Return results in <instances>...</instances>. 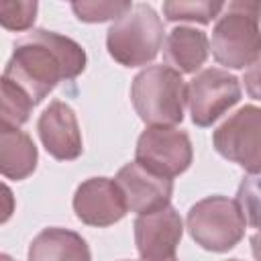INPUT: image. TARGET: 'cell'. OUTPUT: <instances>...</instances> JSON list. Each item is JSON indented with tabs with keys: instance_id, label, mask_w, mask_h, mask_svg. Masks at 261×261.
Returning a JSON list of instances; mask_svg holds the SVG:
<instances>
[{
	"instance_id": "ac0fdd59",
	"label": "cell",
	"mask_w": 261,
	"mask_h": 261,
	"mask_svg": "<svg viewBox=\"0 0 261 261\" xmlns=\"http://www.w3.org/2000/svg\"><path fill=\"white\" fill-rule=\"evenodd\" d=\"M130 8H133L130 2H104V0H98V2H73L71 4V10L84 22H104V20H112V18L118 20Z\"/></svg>"
},
{
	"instance_id": "5bb4252c",
	"label": "cell",
	"mask_w": 261,
	"mask_h": 261,
	"mask_svg": "<svg viewBox=\"0 0 261 261\" xmlns=\"http://www.w3.org/2000/svg\"><path fill=\"white\" fill-rule=\"evenodd\" d=\"M163 53L175 71L192 73L208 57V37L204 31L192 27H175L165 39Z\"/></svg>"
},
{
	"instance_id": "9a60e30c",
	"label": "cell",
	"mask_w": 261,
	"mask_h": 261,
	"mask_svg": "<svg viewBox=\"0 0 261 261\" xmlns=\"http://www.w3.org/2000/svg\"><path fill=\"white\" fill-rule=\"evenodd\" d=\"M37 167V147L33 139L18 128L0 133V169L8 179H24Z\"/></svg>"
},
{
	"instance_id": "8992f818",
	"label": "cell",
	"mask_w": 261,
	"mask_h": 261,
	"mask_svg": "<svg viewBox=\"0 0 261 261\" xmlns=\"http://www.w3.org/2000/svg\"><path fill=\"white\" fill-rule=\"evenodd\" d=\"M214 149L249 173H261V108L243 106L212 135Z\"/></svg>"
},
{
	"instance_id": "7a4b0ae2",
	"label": "cell",
	"mask_w": 261,
	"mask_h": 261,
	"mask_svg": "<svg viewBox=\"0 0 261 261\" xmlns=\"http://www.w3.org/2000/svg\"><path fill=\"white\" fill-rule=\"evenodd\" d=\"M261 2L234 0L224 6L212 31V55L218 63L241 69L261 55Z\"/></svg>"
},
{
	"instance_id": "8fae6325",
	"label": "cell",
	"mask_w": 261,
	"mask_h": 261,
	"mask_svg": "<svg viewBox=\"0 0 261 261\" xmlns=\"http://www.w3.org/2000/svg\"><path fill=\"white\" fill-rule=\"evenodd\" d=\"M114 181L122 190L126 206L133 212L149 214V212H157V210L169 206V198H171V190H173L171 179L163 177L159 173H153L151 169L143 167L137 161L126 163L116 173Z\"/></svg>"
},
{
	"instance_id": "e0dca14e",
	"label": "cell",
	"mask_w": 261,
	"mask_h": 261,
	"mask_svg": "<svg viewBox=\"0 0 261 261\" xmlns=\"http://www.w3.org/2000/svg\"><path fill=\"white\" fill-rule=\"evenodd\" d=\"M224 8L222 2H210V0H169L163 2V14L167 20H192V22H210L218 12Z\"/></svg>"
},
{
	"instance_id": "4fadbf2b",
	"label": "cell",
	"mask_w": 261,
	"mask_h": 261,
	"mask_svg": "<svg viewBox=\"0 0 261 261\" xmlns=\"http://www.w3.org/2000/svg\"><path fill=\"white\" fill-rule=\"evenodd\" d=\"M90 247L77 232L57 226L41 230L29 247V261H90Z\"/></svg>"
},
{
	"instance_id": "2e32d148",
	"label": "cell",
	"mask_w": 261,
	"mask_h": 261,
	"mask_svg": "<svg viewBox=\"0 0 261 261\" xmlns=\"http://www.w3.org/2000/svg\"><path fill=\"white\" fill-rule=\"evenodd\" d=\"M35 102L18 86L2 77V128H18L31 116Z\"/></svg>"
},
{
	"instance_id": "52a82bcc",
	"label": "cell",
	"mask_w": 261,
	"mask_h": 261,
	"mask_svg": "<svg viewBox=\"0 0 261 261\" xmlns=\"http://www.w3.org/2000/svg\"><path fill=\"white\" fill-rule=\"evenodd\" d=\"M137 163L163 177L184 173L192 163L190 137L173 126H149L141 133L135 151Z\"/></svg>"
},
{
	"instance_id": "30bf717a",
	"label": "cell",
	"mask_w": 261,
	"mask_h": 261,
	"mask_svg": "<svg viewBox=\"0 0 261 261\" xmlns=\"http://www.w3.org/2000/svg\"><path fill=\"white\" fill-rule=\"evenodd\" d=\"M73 210L75 216L90 226H110L126 214L128 206L116 181L90 177L75 190Z\"/></svg>"
},
{
	"instance_id": "ffe728a7",
	"label": "cell",
	"mask_w": 261,
	"mask_h": 261,
	"mask_svg": "<svg viewBox=\"0 0 261 261\" xmlns=\"http://www.w3.org/2000/svg\"><path fill=\"white\" fill-rule=\"evenodd\" d=\"M37 2L24 0H2L0 2V20L8 31H24L35 22Z\"/></svg>"
},
{
	"instance_id": "603a6c76",
	"label": "cell",
	"mask_w": 261,
	"mask_h": 261,
	"mask_svg": "<svg viewBox=\"0 0 261 261\" xmlns=\"http://www.w3.org/2000/svg\"><path fill=\"white\" fill-rule=\"evenodd\" d=\"M0 261H12V259H10L8 255H2V257H0Z\"/></svg>"
},
{
	"instance_id": "6da1fadb",
	"label": "cell",
	"mask_w": 261,
	"mask_h": 261,
	"mask_svg": "<svg viewBox=\"0 0 261 261\" xmlns=\"http://www.w3.org/2000/svg\"><path fill=\"white\" fill-rule=\"evenodd\" d=\"M84 67L86 53L73 39L39 29L16 41L2 77L27 92L37 104L61 80H73Z\"/></svg>"
},
{
	"instance_id": "3957f363",
	"label": "cell",
	"mask_w": 261,
	"mask_h": 261,
	"mask_svg": "<svg viewBox=\"0 0 261 261\" xmlns=\"http://www.w3.org/2000/svg\"><path fill=\"white\" fill-rule=\"evenodd\" d=\"M130 100L151 126H171L181 122L184 104L188 102V86L181 73L167 65H151L143 69L130 86Z\"/></svg>"
},
{
	"instance_id": "d6986e66",
	"label": "cell",
	"mask_w": 261,
	"mask_h": 261,
	"mask_svg": "<svg viewBox=\"0 0 261 261\" xmlns=\"http://www.w3.org/2000/svg\"><path fill=\"white\" fill-rule=\"evenodd\" d=\"M237 202L243 210L245 220L261 230V177L251 175L245 177L237 192Z\"/></svg>"
},
{
	"instance_id": "277c9868",
	"label": "cell",
	"mask_w": 261,
	"mask_h": 261,
	"mask_svg": "<svg viewBox=\"0 0 261 261\" xmlns=\"http://www.w3.org/2000/svg\"><path fill=\"white\" fill-rule=\"evenodd\" d=\"M163 43V24L149 4H133L106 35L108 53L126 67H137L153 61Z\"/></svg>"
},
{
	"instance_id": "5b68a950",
	"label": "cell",
	"mask_w": 261,
	"mask_h": 261,
	"mask_svg": "<svg viewBox=\"0 0 261 261\" xmlns=\"http://www.w3.org/2000/svg\"><path fill=\"white\" fill-rule=\"evenodd\" d=\"M188 230L192 239L208 251H228L245 234L247 220L237 200L210 196L196 202L188 212Z\"/></svg>"
},
{
	"instance_id": "cb8c5ba5",
	"label": "cell",
	"mask_w": 261,
	"mask_h": 261,
	"mask_svg": "<svg viewBox=\"0 0 261 261\" xmlns=\"http://www.w3.org/2000/svg\"><path fill=\"white\" fill-rule=\"evenodd\" d=\"M165 261H177V259H175V257H171V259H165Z\"/></svg>"
},
{
	"instance_id": "d4e9b609",
	"label": "cell",
	"mask_w": 261,
	"mask_h": 261,
	"mask_svg": "<svg viewBox=\"0 0 261 261\" xmlns=\"http://www.w3.org/2000/svg\"><path fill=\"white\" fill-rule=\"evenodd\" d=\"M230 261H241V259H230Z\"/></svg>"
},
{
	"instance_id": "ba28073f",
	"label": "cell",
	"mask_w": 261,
	"mask_h": 261,
	"mask_svg": "<svg viewBox=\"0 0 261 261\" xmlns=\"http://www.w3.org/2000/svg\"><path fill=\"white\" fill-rule=\"evenodd\" d=\"M239 100V80L224 69H204L188 86V106L196 126H210Z\"/></svg>"
},
{
	"instance_id": "9c48e42d",
	"label": "cell",
	"mask_w": 261,
	"mask_h": 261,
	"mask_svg": "<svg viewBox=\"0 0 261 261\" xmlns=\"http://www.w3.org/2000/svg\"><path fill=\"white\" fill-rule=\"evenodd\" d=\"M184 226L175 208L139 214L135 220V243L143 261H165L175 255Z\"/></svg>"
},
{
	"instance_id": "7c38bea8",
	"label": "cell",
	"mask_w": 261,
	"mask_h": 261,
	"mask_svg": "<svg viewBox=\"0 0 261 261\" xmlns=\"http://www.w3.org/2000/svg\"><path fill=\"white\" fill-rule=\"evenodd\" d=\"M39 137L49 155L59 161H71L82 155V133L73 110L61 102L53 100L39 118Z\"/></svg>"
},
{
	"instance_id": "44dd1931",
	"label": "cell",
	"mask_w": 261,
	"mask_h": 261,
	"mask_svg": "<svg viewBox=\"0 0 261 261\" xmlns=\"http://www.w3.org/2000/svg\"><path fill=\"white\" fill-rule=\"evenodd\" d=\"M243 82H245L247 94L255 100H261V57L249 65V69L243 75Z\"/></svg>"
},
{
	"instance_id": "7402d4cb",
	"label": "cell",
	"mask_w": 261,
	"mask_h": 261,
	"mask_svg": "<svg viewBox=\"0 0 261 261\" xmlns=\"http://www.w3.org/2000/svg\"><path fill=\"white\" fill-rule=\"evenodd\" d=\"M251 251H253L255 261H261V232L251 237Z\"/></svg>"
}]
</instances>
